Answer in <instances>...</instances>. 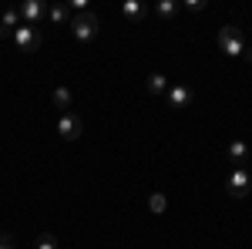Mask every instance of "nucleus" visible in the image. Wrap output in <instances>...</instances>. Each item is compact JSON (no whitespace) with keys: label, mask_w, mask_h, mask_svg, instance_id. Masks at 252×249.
<instances>
[{"label":"nucleus","mask_w":252,"mask_h":249,"mask_svg":"<svg viewBox=\"0 0 252 249\" xmlns=\"http://www.w3.org/2000/svg\"><path fill=\"white\" fill-rule=\"evenodd\" d=\"M97 34V20L94 17H78L74 20V37L78 40H91Z\"/></svg>","instance_id":"1"},{"label":"nucleus","mask_w":252,"mask_h":249,"mask_svg":"<svg viewBox=\"0 0 252 249\" xmlns=\"http://www.w3.org/2000/svg\"><path fill=\"white\" fill-rule=\"evenodd\" d=\"M14 37H17V44H20V47H27V51H34V47L40 44V37H37V31H34V27H17V34H14Z\"/></svg>","instance_id":"2"},{"label":"nucleus","mask_w":252,"mask_h":249,"mask_svg":"<svg viewBox=\"0 0 252 249\" xmlns=\"http://www.w3.org/2000/svg\"><path fill=\"white\" fill-rule=\"evenodd\" d=\"M61 135H64V138H78L81 135V121L74 115H64L61 118Z\"/></svg>","instance_id":"3"},{"label":"nucleus","mask_w":252,"mask_h":249,"mask_svg":"<svg viewBox=\"0 0 252 249\" xmlns=\"http://www.w3.org/2000/svg\"><path fill=\"white\" fill-rule=\"evenodd\" d=\"M20 14H24L27 20H37L40 14H44V7H40V3H24V7H20Z\"/></svg>","instance_id":"4"},{"label":"nucleus","mask_w":252,"mask_h":249,"mask_svg":"<svg viewBox=\"0 0 252 249\" xmlns=\"http://www.w3.org/2000/svg\"><path fill=\"white\" fill-rule=\"evenodd\" d=\"M148 91H152V95H161V91H165V77L152 74V77H148Z\"/></svg>","instance_id":"5"},{"label":"nucleus","mask_w":252,"mask_h":249,"mask_svg":"<svg viewBox=\"0 0 252 249\" xmlns=\"http://www.w3.org/2000/svg\"><path fill=\"white\" fill-rule=\"evenodd\" d=\"M189 98H192V91H189V88H175V91H172V105H185Z\"/></svg>","instance_id":"6"},{"label":"nucleus","mask_w":252,"mask_h":249,"mask_svg":"<svg viewBox=\"0 0 252 249\" xmlns=\"http://www.w3.org/2000/svg\"><path fill=\"white\" fill-rule=\"evenodd\" d=\"M54 105H61V108H67V105H71V95H67L64 88H58V91H54Z\"/></svg>","instance_id":"7"},{"label":"nucleus","mask_w":252,"mask_h":249,"mask_svg":"<svg viewBox=\"0 0 252 249\" xmlns=\"http://www.w3.org/2000/svg\"><path fill=\"white\" fill-rule=\"evenodd\" d=\"M51 20H54V24H64V20H67V10H64V7H51Z\"/></svg>","instance_id":"8"},{"label":"nucleus","mask_w":252,"mask_h":249,"mask_svg":"<svg viewBox=\"0 0 252 249\" xmlns=\"http://www.w3.org/2000/svg\"><path fill=\"white\" fill-rule=\"evenodd\" d=\"M37 249H58V243H54L51 236H40V239H37Z\"/></svg>","instance_id":"9"},{"label":"nucleus","mask_w":252,"mask_h":249,"mask_svg":"<svg viewBox=\"0 0 252 249\" xmlns=\"http://www.w3.org/2000/svg\"><path fill=\"white\" fill-rule=\"evenodd\" d=\"M125 17H141V7H138V3H128V7H125Z\"/></svg>","instance_id":"10"},{"label":"nucleus","mask_w":252,"mask_h":249,"mask_svg":"<svg viewBox=\"0 0 252 249\" xmlns=\"http://www.w3.org/2000/svg\"><path fill=\"white\" fill-rule=\"evenodd\" d=\"M152 209H155V212L165 209V195H152Z\"/></svg>","instance_id":"11"},{"label":"nucleus","mask_w":252,"mask_h":249,"mask_svg":"<svg viewBox=\"0 0 252 249\" xmlns=\"http://www.w3.org/2000/svg\"><path fill=\"white\" fill-rule=\"evenodd\" d=\"M0 249H14V246H10V243H0Z\"/></svg>","instance_id":"12"}]
</instances>
